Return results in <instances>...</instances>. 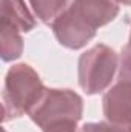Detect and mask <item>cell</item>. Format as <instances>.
<instances>
[{
  "mask_svg": "<svg viewBox=\"0 0 131 132\" xmlns=\"http://www.w3.org/2000/svg\"><path fill=\"white\" fill-rule=\"evenodd\" d=\"M117 14L116 0H72L51 28L62 46L82 49L96 37L99 28L113 22Z\"/></svg>",
  "mask_w": 131,
  "mask_h": 132,
  "instance_id": "obj_1",
  "label": "cell"
},
{
  "mask_svg": "<svg viewBox=\"0 0 131 132\" xmlns=\"http://www.w3.org/2000/svg\"><path fill=\"white\" fill-rule=\"evenodd\" d=\"M45 89L46 88L33 66L26 63L12 65L6 72L2 92L3 121L30 114Z\"/></svg>",
  "mask_w": 131,
  "mask_h": 132,
  "instance_id": "obj_2",
  "label": "cell"
},
{
  "mask_svg": "<svg viewBox=\"0 0 131 132\" xmlns=\"http://www.w3.org/2000/svg\"><path fill=\"white\" fill-rule=\"evenodd\" d=\"M119 71V55L106 45H94L79 57V86L85 94L96 95L106 91Z\"/></svg>",
  "mask_w": 131,
  "mask_h": 132,
  "instance_id": "obj_3",
  "label": "cell"
},
{
  "mask_svg": "<svg viewBox=\"0 0 131 132\" xmlns=\"http://www.w3.org/2000/svg\"><path fill=\"white\" fill-rule=\"evenodd\" d=\"M83 100L72 89H45L43 95L28 114L30 118L43 131L65 121H80Z\"/></svg>",
  "mask_w": 131,
  "mask_h": 132,
  "instance_id": "obj_4",
  "label": "cell"
},
{
  "mask_svg": "<svg viewBox=\"0 0 131 132\" xmlns=\"http://www.w3.org/2000/svg\"><path fill=\"white\" fill-rule=\"evenodd\" d=\"M102 111L108 121L131 123V80L119 78L103 95Z\"/></svg>",
  "mask_w": 131,
  "mask_h": 132,
  "instance_id": "obj_5",
  "label": "cell"
},
{
  "mask_svg": "<svg viewBox=\"0 0 131 132\" xmlns=\"http://www.w3.org/2000/svg\"><path fill=\"white\" fill-rule=\"evenodd\" d=\"M14 25L22 32H30L35 28L37 20L34 12L30 11L25 0H2V19Z\"/></svg>",
  "mask_w": 131,
  "mask_h": 132,
  "instance_id": "obj_6",
  "label": "cell"
},
{
  "mask_svg": "<svg viewBox=\"0 0 131 132\" xmlns=\"http://www.w3.org/2000/svg\"><path fill=\"white\" fill-rule=\"evenodd\" d=\"M0 42H2V60L5 63L17 60L23 52L22 31L14 25L0 20Z\"/></svg>",
  "mask_w": 131,
  "mask_h": 132,
  "instance_id": "obj_7",
  "label": "cell"
},
{
  "mask_svg": "<svg viewBox=\"0 0 131 132\" xmlns=\"http://www.w3.org/2000/svg\"><path fill=\"white\" fill-rule=\"evenodd\" d=\"M69 0H30L34 15L46 25H53V22L69 6Z\"/></svg>",
  "mask_w": 131,
  "mask_h": 132,
  "instance_id": "obj_8",
  "label": "cell"
},
{
  "mask_svg": "<svg viewBox=\"0 0 131 132\" xmlns=\"http://www.w3.org/2000/svg\"><path fill=\"white\" fill-rule=\"evenodd\" d=\"M79 132H131V123L119 125L111 123L108 120L105 121H96V123H85Z\"/></svg>",
  "mask_w": 131,
  "mask_h": 132,
  "instance_id": "obj_9",
  "label": "cell"
},
{
  "mask_svg": "<svg viewBox=\"0 0 131 132\" xmlns=\"http://www.w3.org/2000/svg\"><path fill=\"white\" fill-rule=\"evenodd\" d=\"M119 78L131 80V35L119 57Z\"/></svg>",
  "mask_w": 131,
  "mask_h": 132,
  "instance_id": "obj_10",
  "label": "cell"
},
{
  "mask_svg": "<svg viewBox=\"0 0 131 132\" xmlns=\"http://www.w3.org/2000/svg\"><path fill=\"white\" fill-rule=\"evenodd\" d=\"M43 132H79V128H77V121H65L60 125L49 126L43 129Z\"/></svg>",
  "mask_w": 131,
  "mask_h": 132,
  "instance_id": "obj_11",
  "label": "cell"
},
{
  "mask_svg": "<svg viewBox=\"0 0 131 132\" xmlns=\"http://www.w3.org/2000/svg\"><path fill=\"white\" fill-rule=\"evenodd\" d=\"M119 5H125V6H131V0H116Z\"/></svg>",
  "mask_w": 131,
  "mask_h": 132,
  "instance_id": "obj_12",
  "label": "cell"
},
{
  "mask_svg": "<svg viewBox=\"0 0 131 132\" xmlns=\"http://www.w3.org/2000/svg\"><path fill=\"white\" fill-rule=\"evenodd\" d=\"M3 132H8V131H6V129H5V131H3Z\"/></svg>",
  "mask_w": 131,
  "mask_h": 132,
  "instance_id": "obj_13",
  "label": "cell"
},
{
  "mask_svg": "<svg viewBox=\"0 0 131 132\" xmlns=\"http://www.w3.org/2000/svg\"><path fill=\"white\" fill-rule=\"evenodd\" d=\"M130 35H131V34H130Z\"/></svg>",
  "mask_w": 131,
  "mask_h": 132,
  "instance_id": "obj_14",
  "label": "cell"
}]
</instances>
